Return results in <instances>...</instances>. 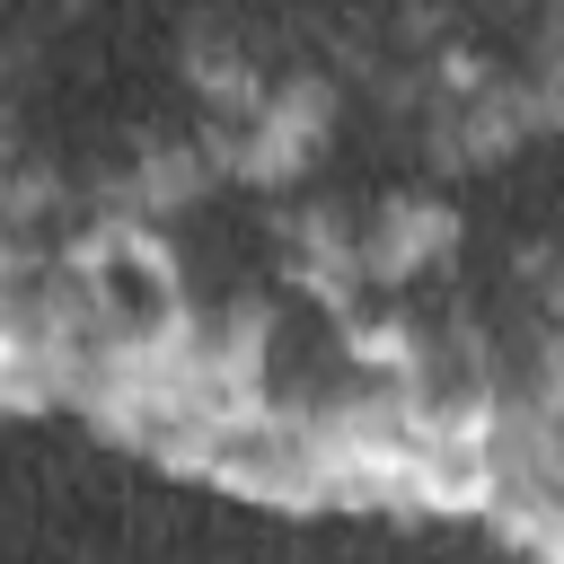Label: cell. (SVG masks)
Instances as JSON below:
<instances>
[{
    "instance_id": "cell-1",
    "label": "cell",
    "mask_w": 564,
    "mask_h": 564,
    "mask_svg": "<svg viewBox=\"0 0 564 564\" xmlns=\"http://www.w3.org/2000/svg\"><path fill=\"white\" fill-rule=\"evenodd\" d=\"M449 247H458V212L441 194H388L361 220V282H414Z\"/></svg>"
}]
</instances>
